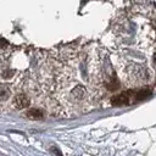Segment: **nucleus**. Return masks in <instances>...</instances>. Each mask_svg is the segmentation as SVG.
<instances>
[{
  "label": "nucleus",
  "instance_id": "1",
  "mask_svg": "<svg viewBox=\"0 0 156 156\" xmlns=\"http://www.w3.org/2000/svg\"><path fill=\"white\" fill-rule=\"evenodd\" d=\"M134 98V93L133 91H126V93H122L115 98H112L111 102L113 105H126V104H129L130 100Z\"/></svg>",
  "mask_w": 156,
  "mask_h": 156
},
{
  "label": "nucleus",
  "instance_id": "3",
  "mask_svg": "<svg viewBox=\"0 0 156 156\" xmlns=\"http://www.w3.org/2000/svg\"><path fill=\"white\" fill-rule=\"evenodd\" d=\"M150 94H151V90H150L149 88H143V89H140L138 93L134 94V98H135V100H143V99L147 98Z\"/></svg>",
  "mask_w": 156,
  "mask_h": 156
},
{
  "label": "nucleus",
  "instance_id": "5",
  "mask_svg": "<svg viewBox=\"0 0 156 156\" xmlns=\"http://www.w3.org/2000/svg\"><path fill=\"white\" fill-rule=\"evenodd\" d=\"M154 62H155V66H156V56H155V60H154Z\"/></svg>",
  "mask_w": 156,
  "mask_h": 156
},
{
  "label": "nucleus",
  "instance_id": "2",
  "mask_svg": "<svg viewBox=\"0 0 156 156\" xmlns=\"http://www.w3.org/2000/svg\"><path fill=\"white\" fill-rule=\"evenodd\" d=\"M16 105L18 106V108H23V107H28L29 106V99L27 95L24 94H20L16 98Z\"/></svg>",
  "mask_w": 156,
  "mask_h": 156
},
{
  "label": "nucleus",
  "instance_id": "4",
  "mask_svg": "<svg viewBox=\"0 0 156 156\" xmlns=\"http://www.w3.org/2000/svg\"><path fill=\"white\" fill-rule=\"evenodd\" d=\"M27 116L30 118V119H41L43 118V112L38 108H32L27 112Z\"/></svg>",
  "mask_w": 156,
  "mask_h": 156
}]
</instances>
